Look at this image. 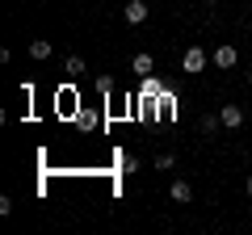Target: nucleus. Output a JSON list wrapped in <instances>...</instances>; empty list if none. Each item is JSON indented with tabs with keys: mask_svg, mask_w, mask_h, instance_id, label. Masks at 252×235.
<instances>
[{
	"mask_svg": "<svg viewBox=\"0 0 252 235\" xmlns=\"http://www.w3.org/2000/svg\"><path fill=\"white\" fill-rule=\"evenodd\" d=\"M93 84H97V92H101V97H105V92H114V76H97Z\"/></svg>",
	"mask_w": 252,
	"mask_h": 235,
	"instance_id": "12",
	"label": "nucleus"
},
{
	"mask_svg": "<svg viewBox=\"0 0 252 235\" xmlns=\"http://www.w3.org/2000/svg\"><path fill=\"white\" fill-rule=\"evenodd\" d=\"M206 63H210V55L202 51V46H189V51L181 55V72H185V76H198V72H206Z\"/></svg>",
	"mask_w": 252,
	"mask_h": 235,
	"instance_id": "1",
	"label": "nucleus"
},
{
	"mask_svg": "<svg viewBox=\"0 0 252 235\" xmlns=\"http://www.w3.org/2000/svg\"><path fill=\"white\" fill-rule=\"evenodd\" d=\"M55 105H59V114H72V109H76V92H72V88H63L59 97H55Z\"/></svg>",
	"mask_w": 252,
	"mask_h": 235,
	"instance_id": "8",
	"label": "nucleus"
},
{
	"mask_svg": "<svg viewBox=\"0 0 252 235\" xmlns=\"http://www.w3.org/2000/svg\"><path fill=\"white\" fill-rule=\"evenodd\" d=\"M63 72H67V76H80V72H84V59H80V55H67V63H63Z\"/></svg>",
	"mask_w": 252,
	"mask_h": 235,
	"instance_id": "11",
	"label": "nucleus"
},
{
	"mask_svg": "<svg viewBox=\"0 0 252 235\" xmlns=\"http://www.w3.org/2000/svg\"><path fill=\"white\" fill-rule=\"evenodd\" d=\"M248 198H252V176H248Z\"/></svg>",
	"mask_w": 252,
	"mask_h": 235,
	"instance_id": "13",
	"label": "nucleus"
},
{
	"mask_svg": "<svg viewBox=\"0 0 252 235\" xmlns=\"http://www.w3.org/2000/svg\"><path fill=\"white\" fill-rule=\"evenodd\" d=\"M219 126H223V118H219V114H206V118H202V126H198V130H202V135L210 139V135H215Z\"/></svg>",
	"mask_w": 252,
	"mask_h": 235,
	"instance_id": "9",
	"label": "nucleus"
},
{
	"mask_svg": "<svg viewBox=\"0 0 252 235\" xmlns=\"http://www.w3.org/2000/svg\"><path fill=\"white\" fill-rule=\"evenodd\" d=\"M51 38H34V42H30V59H51Z\"/></svg>",
	"mask_w": 252,
	"mask_h": 235,
	"instance_id": "7",
	"label": "nucleus"
},
{
	"mask_svg": "<svg viewBox=\"0 0 252 235\" xmlns=\"http://www.w3.org/2000/svg\"><path fill=\"white\" fill-rule=\"evenodd\" d=\"M219 118H223L227 130H240L244 126V105H223V109H219Z\"/></svg>",
	"mask_w": 252,
	"mask_h": 235,
	"instance_id": "4",
	"label": "nucleus"
},
{
	"mask_svg": "<svg viewBox=\"0 0 252 235\" xmlns=\"http://www.w3.org/2000/svg\"><path fill=\"white\" fill-rule=\"evenodd\" d=\"M210 59H215V67H223V72H231V67L240 63V51H235L231 42H223V46H219L215 55H210Z\"/></svg>",
	"mask_w": 252,
	"mask_h": 235,
	"instance_id": "2",
	"label": "nucleus"
},
{
	"mask_svg": "<svg viewBox=\"0 0 252 235\" xmlns=\"http://www.w3.org/2000/svg\"><path fill=\"white\" fill-rule=\"evenodd\" d=\"M172 202H181V206H185V202H193V185H189V181H172Z\"/></svg>",
	"mask_w": 252,
	"mask_h": 235,
	"instance_id": "6",
	"label": "nucleus"
},
{
	"mask_svg": "<svg viewBox=\"0 0 252 235\" xmlns=\"http://www.w3.org/2000/svg\"><path fill=\"white\" fill-rule=\"evenodd\" d=\"M172 168H177V155H172V151L156 155V172H172Z\"/></svg>",
	"mask_w": 252,
	"mask_h": 235,
	"instance_id": "10",
	"label": "nucleus"
},
{
	"mask_svg": "<svg viewBox=\"0 0 252 235\" xmlns=\"http://www.w3.org/2000/svg\"><path fill=\"white\" fill-rule=\"evenodd\" d=\"M206 4H219V0H206Z\"/></svg>",
	"mask_w": 252,
	"mask_h": 235,
	"instance_id": "14",
	"label": "nucleus"
},
{
	"mask_svg": "<svg viewBox=\"0 0 252 235\" xmlns=\"http://www.w3.org/2000/svg\"><path fill=\"white\" fill-rule=\"evenodd\" d=\"M248 84H252V72H248Z\"/></svg>",
	"mask_w": 252,
	"mask_h": 235,
	"instance_id": "15",
	"label": "nucleus"
},
{
	"mask_svg": "<svg viewBox=\"0 0 252 235\" xmlns=\"http://www.w3.org/2000/svg\"><path fill=\"white\" fill-rule=\"evenodd\" d=\"M152 67H156V63H152V55H147V51H139V55H135V63H130V72L147 80V76H152Z\"/></svg>",
	"mask_w": 252,
	"mask_h": 235,
	"instance_id": "5",
	"label": "nucleus"
},
{
	"mask_svg": "<svg viewBox=\"0 0 252 235\" xmlns=\"http://www.w3.org/2000/svg\"><path fill=\"white\" fill-rule=\"evenodd\" d=\"M147 0H126V26H143L147 21Z\"/></svg>",
	"mask_w": 252,
	"mask_h": 235,
	"instance_id": "3",
	"label": "nucleus"
}]
</instances>
